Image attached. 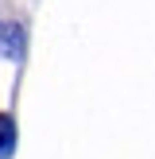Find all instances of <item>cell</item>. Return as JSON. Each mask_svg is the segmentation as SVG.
<instances>
[{
    "label": "cell",
    "mask_w": 155,
    "mask_h": 159,
    "mask_svg": "<svg viewBox=\"0 0 155 159\" xmlns=\"http://www.w3.org/2000/svg\"><path fill=\"white\" fill-rule=\"evenodd\" d=\"M12 152H16V120L0 113V159H8Z\"/></svg>",
    "instance_id": "2"
},
{
    "label": "cell",
    "mask_w": 155,
    "mask_h": 159,
    "mask_svg": "<svg viewBox=\"0 0 155 159\" xmlns=\"http://www.w3.org/2000/svg\"><path fill=\"white\" fill-rule=\"evenodd\" d=\"M23 47V27L20 23H0V54L4 58H16Z\"/></svg>",
    "instance_id": "1"
}]
</instances>
